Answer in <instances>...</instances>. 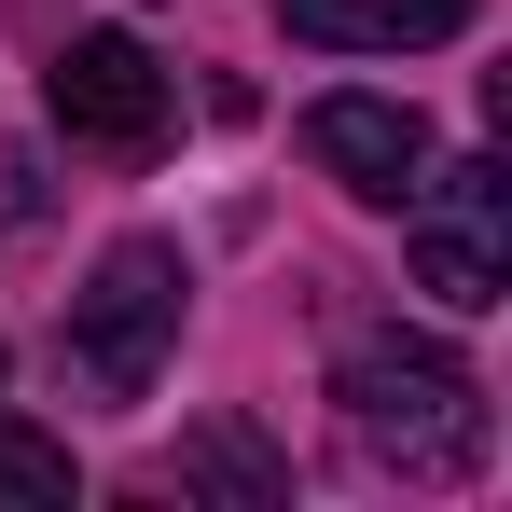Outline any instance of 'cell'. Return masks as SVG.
I'll return each mask as SVG.
<instances>
[{"mask_svg": "<svg viewBox=\"0 0 512 512\" xmlns=\"http://www.w3.org/2000/svg\"><path fill=\"white\" fill-rule=\"evenodd\" d=\"M333 402H346V443L374 457V471H402V485H457V471H485V374L457 360V346L429 333H360L333 360Z\"/></svg>", "mask_w": 512, "mask_h": 512, "instance_id": "cell-1", "label": "cell"}, {"mask_svg": "<svg viewBox=\"0 0 512 512\" xmlns=\"http://www.w3.org/2000/svg\"><path fill=\"white\" fill-rule=\"evenodd\" d=\"M180 305H194L180 250H167V236H125V250H111L84 291H70V333H56V360L84 374L97 402H153V374L180 360Z\"/></svg>", "mask_w": 512, "mask_h": 512, "instance_id": "cell-2", "label": "cell"}, {"mask_svg": "<svg viewBox=\"0 0 512 512\" xmlns=\"http://www.w3.org/2000/svg\"><path fill=\"white\" fill-rule=\"evenodd\" d=\"M402 208H416V277L457 305V319L512 291V167H499V153H471V167L416 180Z\"/></svg>", "mask_w": 512, "mask_h": 512, "instance_id": "cell-3", "label": "cell"}, {"mask_svg": "<svg viewBox=\"0 0 512 512\" xmlns=\"http://www.w3.org/2000/svg\"><path fill=\"white\" fill-rule=\"evenodd\" d=\"M42 97H56V125H70L84 153H153V139H167V56H153V42H125V28L56 42Z\"/></svg>", "mask_w": 512, "mask_h": 512, "instance_id": "cell-4", "label": "cell"}, {"mask_svg": "<svg viewBox=\"0 0 512 512\" xmlns=\"http://www.w3.org/2000/svg\"><path fill=\"white\" fill-rule=\"evenodd\" d=\"M305 153H319L360 208H402L429 180V111L416 97H305Z\"/></svg>", "mask_w": 512, "mask_h": 512, "instance_id": "cell-5", "label": "cell"}, {"mask_svg": "<svg viewBox=\"0 0 512 512\" xmlns=\"http://www.w3.org/2000/svg\"><path fill=\"white\" fill-rule=\"evenodd\" d=\"M277 28L319 56H429L471 28V0H277Z\"/></svg>", "mask_w": 512, "mask_h": 512, "instance_id": "cell-6", "label": "cell"}, {"mask_svg": "<svg viewBox=\"0 0 512 512\" xmlns=\"http://www.w3.org/2000/svg\"><path fill=\"white\" fill-rule=\"evenodd\" d=\"M180 485H208V499H277V485H291V471H277V457H263L250 429H194V443H180Z\"/></svg>", "mask_w": 512, "mask_h": 512, "instance_id": "cell-7", "label": "cell"}, {"mask_svg": "<svg viewBox=\"0 0 512 512\" xmlns=\"http://www.w3.org/2000/svg\"><path fill=\"white\" fill-rule=\"evenodd\" d=\"M0 499L14 512H70V443H42V429L0 416Z\"/></svg>", "mask_w": 512, "mask_h": 512, "instance_id": "cell-8", "label": "cell"}, {"mask_svg": "<svg viewBox=\"0 0 512 512\" xmlns=\"http://www.w3.org/2000/svg\"><path fill=\"white\" fill-rule=\"evenodd\" d=\"M28 208H42V180H28V153H0V236H14Z\"/></svg>", "mask_w": 512, "mask_h": 512, "instance_id": "cell-9", "label": "cell"}]
</instances>
